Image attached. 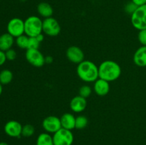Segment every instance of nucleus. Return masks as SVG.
<instances>
[{
	"label": "nucleus",
	"instance_id": "11",
	"mask_svg": "<svg viewBox=\"0 0 146 145\" xmlns=\"http://www.w3.org/2000/svg\"><path fill=\"white\" fill-rule=\"evenodd\" d=\"M68 61L75 64H79L84 61V53L79 47L72 45L68 48L66 53Z\"/></svg>",
	"mask_w": 146,
	"mask_h": 145
},
{
	"label": "nucleus",
	"instance_id": "8",
	"mask_svg": "<svg viewBox=\"0 0 146 145\" xmlns=\"http://www.w3.org/2000/svg\"><path fill=\"white\" fill-rule=\"evenodd\" d=\"M7 33L14 38L24 34V21L20 18H13L7 24Z\"/></svg>",
	"mask_w": 146,
	"mask_h": 145
},
{
	"label": "nucleus",
	"instance_id": "26",
	"mask_svg": "<svg viewBox=\"0 0 146 145\" xmlns=\"http://www.w3.org/2000/svg\"><path fill=\"white\" fill-rule=\"evenodd\" d=\"M138 38L141 45L146 46V29L139 31L138 34Z\"/></svg>",
	"mask_w": 146,
	"mask_h": 145
},
{
	"label": "nucleus",
	"instance_id": "2",
	"mask_svg": "<svg viewBox=\"0 0 146 145\" xmlns=\"http://www.w3.org/2000/svg\"><path fill=\"white\" fill-rule=\"evenodd\" d=\"M76 73L78 78L86 82H94L99 78L98 66L88 60H84L78 64Z\"/></svg>",
	"mask_w": 146,
	"mask_h": 145
},
{
	"label": "nucleus",
	"instance_id": "27",
	"mask_svg": "<svg viewBox=\"0 0 146 145\" xmlns=\"http://www.w3.org/2000/svg\"><path fill=\"white\" fill-rule=\"evenodd\" d=\"M5 54L6 57H7V59L10 61H12L14 60H15L17 55L16 51L14 49H13V48H10L8 51H5Z\"/></svg>",
	"mask_w": 146,
	"mask_h": 145
},
{
	"label": "nucleus",
	"instance_id": "32",
	"mask_svg": "<svg viewBox=\"0 0 146 145\" xmlns=\"http://www.w3.org/2000/svg\"><path fill=\"white\" fill-rule=\"evenodd\" d=\"M2 91H3V87H2V85H1V84L0 83V96H1V93H2Z\"/></svg>",
	"mask_w": 146,
	"mask_h": 145
},
{
	"label": "nucleus",
	"instance_id": "23",
	"mask_svg": "<svg viewBox=\"0 0 146 145\" xmlns=\"http://www.w3.org/2000/svg\"><path fill=\"white\" fill-rule=\"evenodd\" d=\"M91 92H92V88L88 85H82L79 88V90H78V93H79L80 96L83 97L86 99L91 95Z\"/></svg>",
	"mask_w": 146,
	"mask_h": 145
},
{
	"label": "nucleus",
	"instance_id": "29",
	"mask_svg": "<svg viewBox=\"0 0 146 145\" xmlns=\"http://www.w3.org/2000/svg\"><path fill=\"white\" fill-rule=\"evenodd\" d=\"M131 1L138 7H141V6L146 4V0H131Z\"/></svg>",
	"mask_w": 146,
	"mask_h": 145
},
{
	"label": "nucleus",
	"instance_id": "9",
	"mask_svg": "<svg viewBox=\"0 0 146 145\" xmlns=\"http://www.w3.org/2000/svg\"><path fill=\"white\" fill-rule=\"evenodd\" d=\"M42 127L46 132L54 134L61 127V119L54 115L48 116L44 119L42 122Z\"/></svg>",
	"mask_w": 146,
	"mask_h": 145
},
{
	"label": "nucleus",
	"instance_id": "16",
	"mask_svg": "<svg viewBox=\"0 0 146 145\" xmlns=\"http://www.w3.org/2000/svg\"><path fill=\"white\" fill-rule=\"evenodd\" d=\"M14 37L10 35L9 33H5L0 36V50L7 51L12 48L14 44Z\"/></svg>",
	"mask_w": 146,
	"mask_h": 145
},
{
	"label": "nucleus",
	"instance_id": "4",
	"mask_svg": "<svg viewBox=\"0 0 146 145\" xmlns=\"http://www.w3.org/2000/svg\"><path fill=\"white\" fill-rule=\"evenodd\" d=\"M131 21L135 29H146V4L138 7L131 16Z\"/></svg>",
	"mask_w": 146,
	"mask_h": 145
},
{
	"label": "nucleus",
	"instance_id": "1",
	"mask_svg": "<svg viewBox=\"0 0 146 145\" xmlns=\"http://www.w3.org/2000/svg\"><path fill=\"white\" fill-rule=\"evenodd\" d=\"M121 68L117 62L107 60L101 63L98 66L99 78L108 82H113L120 78L121 75Z\"/></svg>",
	"mask_w": 146,
	"mask_h": 145
},
{
	"label": "nucleus",
	"instance_id": "28",
	"mask_svg": "<svg viewBox=\"0 0 146 145\" xmlns=\"http://www.w3.org/2000/svg\"><path fill=\"white\" fill-rule=\"evenodd\" d=\"M7 61V57H6L5 52L0 50V66L4 65Z\"/></svg>",
	"mask_w": 146,
	"mask_h": 145
},
{
	"label": "nucleus",
	"instance_id": "25",
	"mask_svg": "<svg viewBox=\"0 0 146 145\" xmlns=\"http://www.w3.org/2000/svg\"><path fill=\"white\" fill-rule=\"evenodd\" d=\"M138 6L135 5L132 1H131L125 4L124 9H125V11L127 14H130V15L131 16L134 12H135V11L136 10V9L138 8Z\"/></svg>",
	"mask_w": 146,
	"mask_h": 145
},
{
	"label": "nucleus",
	"instance_id": "14",
	"mask_svg": "<svg viewBox=\"0 0 146 145\" xmlns=\"http://www.w3.org/2000/svg\"><path fill=\"white\" fill-rule=\"evenodd\" d=\"M133 62L138 67H146V46L141 45L133 55Z\"/></svg>",
	"mask_w": 146,
	"mask_h": 145
},
{
	"label": "nucleus",
	"instance_id": "13",
	"mask_svg": "<svg viewBox=\"0 0 146 145\" xmlns=\"http://www.w3.org/2000/svg\"><path fill=\"white\" fill-rule=\"evenodd\" d=\"M110 84L109 82L105 80L98 78V80L94 82V90L98 96L104 97L108 94L110 91Z\"/></svg>",
	"mask_w": 146,
	"mask_h": 145
},
{
	"label": "nucleus",
	"instance_id": "21",
	"mask_svg": "<svg viewBox=\"0 0 146 145\" xmlns=\"http://www.w3.org/2000/svg\"><path fill=\"white\" fill-rule=\"evenodd\" d=\"M88 118L84 115H79L76 117V127L75 129H83L88 125Z\"/></svg>",
	"mask_w": 146,
	"mask_h": 145
},
{
	"label": "nucleus",
	"instance_id": "30",
	"mask_svg": "<svg viewBox=\"0 0 146 145\" xmlns=\"http://www.w3.org/2000/svg\"><path fill=\"white\" fill-rule=\"evenodd\" d=\"M54 61V58H53L52 56L51 55H46L45 56V63L50 64Z\"/></svg>",
	"mask_w": 146,
	"mask_h": 145
},
{
	"label": "nucleus",
	"instance_id": "24",
	"mask_svg": "<svg viewBox=\"0 0 146 145\" xmlns=\"http://www.w3.org/2000/svg\"><path fill=\"white\" fill-rule=\"evenodd\" d=\"M41 43L36 37H29V38L28 49H38Z\"/></svg>",
	"mask_w": 146,
	"mask_h": 145
},
{
	"label": "nucleus",
	"instance_id": "34",
	"mask_svg": "<svg viewBox=\"0 0 146 145\" xmlns=\"http://www.w3.org/2000/svg\"><path fill=\"white\" fill-rule=\"evenodd\" d=\"M20 1H25L26 0H20Z\"/></svg>",
	"mask_w": 146,
	"mask_h": 145
},
{
	"label": "nucleus",
	"instance_id": "33",
	"mask_svg": "<svg viewBox=\"0 0 146 145\" xmlns=\"http://www.w3.org/2000/svg\"><path fill=\"white\" fill-rule=\"evenodd\" d=\"M0 145H9V144L5 142H0Z\"/></svg>",
	"mask_w": 146,
	"mask_h": 145
},
{
	"label": "nucleus",
	"instance_id": "20",
	"mask_svg": "<svg viewBox=\"0 0 146 145\" xmlns=\"http://www.w3.org/2000/svg\"><path fill=\"white\" fill-rule=\"evenodd\" d=\"M29 37L27 36L26 34L20 36L16 38L15 42L17 46L21 49H28V44H29Z\"/></svg>",
	"mask_w": 146,
	"mask_h": 145
},
{
	"label": "nucleus",
	"instance_id": "6",
	"mask_svg": "<svg viewBox=\"0 0 146 145\" xmlns=\"http://www.w3.org/2000/svg\"><path fill=\"white\" fill-rule=\"evenodd\" d=\"M61 26L54 17H48L43 20V32L48 36H56L61 32Z\"/></svg>",
	"mask_w": 146,
	"mask_h": 145
},
{
	"label": "nucleus",
	"instance_id": "17",
	"mask_svg": "<svg viewBox=\"0 0 146 145\" xmlns=\"http://www.w3.org/2000/svg\"><path fill=\"white\" fill-rule=\"evenodd\" d=\"M37 12L41 17L46 18L52 16L54 9L51 4L45 1H42L37 5Z\"/></svg>",
	"mask_w": 146,
	"mask_h": 145
},
{
	"label": "nucleus",
	"instance_id": "19",
	"mask_svg": "<svg viewBox=\"0 0 146 145\" xmlns=\"http://www.w3.org/2000/svg\"><path fill=\"white\" fill-rule=\"evenodd\" d=\"M14 75L10 70L4 69L0 72V83L1 85H8L12 81Z\"/></svg>",
	"mask_w": 146,
	"mask_h": 145
},
{
	"label": "nucleus",
	"instance_id": "12",
	"mask_svg": "<svg viewBox=\"0 0 146 145\" xmlns=\"http://www.w3.org/2000/svg\"><path fill=\"white\" fill-rule=\"evenodd\" d=\"M86 106V99L80 96L79 95L73 98L70 102V108L72 112H76V113L82 112L83 111L85 110Z\"/></svg>",
	"mask_w": 146,
	"mask_h": 145
},
{
	"label": "nucleus",
	"instance_id": "22",
	"mask_svg": "<svg viewBox=\"0 0 146 145\" xmlns=\"http://www.w3.org/2000/svg\"><path fill=\"white\" fill-rule=\"evenodd\" d=\"M35 132V128L31 124H27L24 125L21 131V136L24 137H30L32 136Z\"/></svg>",
	"mask_w": 146,
	"mask_h": 145
},
{
	"label": "nucleus",
	"instance_id": "10",
	"mask_svg": "<svg viewBox=\"0 0 146 145\" xmlns=\"http://www.w3.org/2000/svg\"><path fill=\"white\" fill-rule=\"evenodd\" d=\"M23 126L20 122L16 120H10L4 125V132L10 137L17 138L21 136Z\"/></svg>",
	"mask_w": 146,
	"mask_h": 145
},
{
	"label": "nucleus",
	"instance_id": "5",
	"mask_svg": "<svg viewBox=\"0 0 146 145\" xmlns=\"http://www.w3.org/2000/svg\"><path fill=\"white\" fill-rule=\"evenodd\" d=\"M54 145H72L74 136L72 131L61 128L53 134Z\"/></svg>",
	"mask_w": 146,
	"mask_h": 145
},
{
	"label": "nucleus",
	"instance_id": "3",
	"mask_svg": "<svg viewBox=\"0 0 146 145\" xmlns=\"http://www.w3.org/2000/svg\"><path fill=\"white\" fill-rule=\"evenodd\" d=\"M43 32V20L38 16H30L24 21V34L36 37Z\"/></svg>",
	"mask_w": 146,
	"mask_h": 145
},
{
	"label": "nucleus",
	"instance_id": "15",
	"mask_svg": "<svg viewBox=\"0 0 146 145\" xmlns=\"http://www.w3.org/2000/svg\"><path fill=\"white\" fill-rule=\"evenodd\" d=\"M61 119V127L64 128L66 129L72 131L73 129H75L76 127V117L73 114L64 113L62 116L60 117Z\"/></svg>",
	"mask_w": 146,
	"mask_h": 145
},
{
	"label": "nucleus",
	"instance_id": "18",
	"mask_svg": "<svg viewBox=\"0 0 146 145\" xmlns=\"http://www.w3.org/2000/svg\"><path fill=\"white\" fill-rule=\"evenodd\" d=\"M36 145H54L53 136L47 132L40 134L36 139Z\"/></svg>",
	"mask_w": 146,
	"mask_h": 145
},
{
	"label": "nucleus",
	"instance_id": "31",
	"mask_svg": "<svg viewBox=\"0 0 146 145\" xmlns=\"http://www.w3.org/2000/svg\"><path fill=\"white\" fill-rule=\"evenodd\" d=\"M36 38H37V40H38V41H39L40 43H41L43 41H44V34H40L39 35H38L37 36H36Z\"/></svg>",
	"mask_w": 146,
	"mask_h": 145
},
{
	"label": "nucleus",
	"instance_id": "7",
	"mask_svg": "<svg viewBox=\"0 0 146 145\" xmlns=\"http://www.w3.org/2000/svg\"><path fill=\"white\" fill-rule=\"evenodd\" d=\"M25 57L28 63L36 68H41L45 64V56L38 49H27Z\"/></svg>",
	"mask_w": 146,
	"mask_h": 145
}]
</instances>
